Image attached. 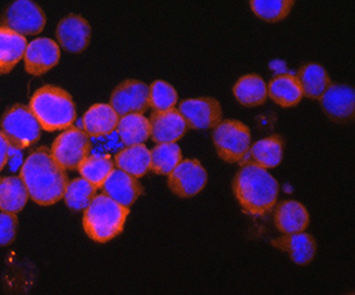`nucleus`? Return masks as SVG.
Instances as JSON below:
<instances>
[{
  "mask_svg": "<svg viewBox=\"0 0 355 295\" xmlns=\"http://www.w3.org/2000/svg\"><path fill=\"white\" fill-rule=\"evenodd\" d=\"M1 132L10 145L25 150L34 146L40 139L42 127L30 107L15 105L1 116Z\"/></svg>",
  "mask_w": 355,
  "mask_h": 295,
  "instance_id": "nucleus-6",
  "label": "nucleus"
},
{
  "mask_svg": "<svg viewBox=\"0 0 355 295\" xmlns=\"http://www.w3.org/2000/svg\"><path fill=\"white\" fill-rule=\"evenodd\" d=\"M28 40L25 35L4 25L0 26V74H8L24 58Z\"/></svg>",
  "mask_w": 355,
  "mask_h": 295,
  "instance_id": "nucleus-18",
  "label": "nucleus"
},
{
  "mask_svg": "<svg viewBox=\"0 0 355 295\" xmlns=\"http://www.w3.org/2000/svg\"><path fill=\"white\" fill-rule=\"evenodd\" d=\"M284 141L281 136L274 134L268 138L256 142L250 148V154L257 166L265 169L279 166L283 159Z\"/></svg>",
  "mask_w": 355,
  "mask_h": 295,
  "instance_id": "nucleus-27",
  "label": "nucleus"
},
{
  "mask_svg": "<svg viewBox=\"0 0 355 295\" xmlns=\"http://www.w3.org/2000/svg\"><path fill=\"white\" fill-rule=\"evenodd\" d=\"M60 57L61 51L55 40L49 37H37L28 43L25 49V70L34 76L46 74L58 64Z\"/></svg>",
  "mask_w": 355,
  "mask_h": 295,
  "instance_id": "nucleus-12",
  "label": "nucleus"
},
{
  "mask_svg": "<svg viewBox=\"0 0 355 295\" xmlns=\"http://www.w3.org/2000/svg\"><path fill=\"white\" fill-rule=\"evenodd\" d=\"M234 96L245 107H256L268 100V85L261 76L248 74L242 76L233 88Z\"/></svg>",
  "mask_w": 355,
  "mask_h": 295,
  "instance_id": "nucleus-23",
  "label": "nucleus"
},
{
  "mask_svg": "<svg viewBox=\"0 0 355 295\" xmlns=\"http://www.w3.org/2000/svg\"><path fill=\"white\" fill-rule=\"evenodd\" d=\"M272 247L287 251L291 259L300 266L309 265L317 254V242L310 233L297 232V233H286L284 236L272 239Z\"/></svg>",
  "mask_w": 355,
  "mask_h": 295,
  "instance_id": "nucleus-17",
  "label": "nucleus"
},
{
  "mask_svg": "<svg viewBox=\"0 0 355 295\" xmlns=\"http://www.w3.org/2000/svg\"><path fill=\"white\" fill-rule=\"evenodd\" d=\"M128 215V206L116 203L107 195H97L85 209V233L96 242H107L122 233Z\"/></svg>",
  "mask_w": 355,
  "mask_h": 295,
  "instance_id": "nucleus-4",
  "label": "nucleus"
},
{
  "mask_svg": "<svg viewBox=\"0 0 355 295\" xmlns=\"http://www.w3.org/2000/svg\"><path fill=\"white\" fill-rule=\"evenodd\" d=\"M60 46L70 53H82L89 46L92 28L87 19L79 15H69L60 21L56 30Z\"/></svg>",
  "mask_w": 355,
  "mask_h": 295,
  "instance_id": "nucleus-14",
  "label": "nucleus"
},
{
  "mask_svg": "<svg viewBox=\"0 0 355 295\" xmlns=\"http://www.w3.org/2000/svg\"><path fill=\"white\" fill-rule=\"evenodd\" d=\"M151 166L150 169L159 175H168L182 160V151L176 142L158 143L150 151Z\"/></svg>",
  "mask_w": 355,
  "mask_h": 295,
  "instance_id": "nucleus-29",
  "label": "nucleus"
},
{
  "mask_svg": "<svg viewBox=\"0 0 355 295\" xmlns=\"http://www.w3.org/2000/svg\"><path fill=\"white\" fill-rule=\"evenodd\" d=\"M92 141L85 129L67 128L52 145V155L65 170H75L89 157Z\"/></svg>",
  "mask_w": 355,
  "mask_h": 295,
  "instance_id": "nucleus-7",
  "label": "nucleus"
},
{
  "mask_svg": "<svg viewBox=\"0 0 355 295\" xmlns=\"http://www.w3.org/2000/svg\"><path fill=\"white\" fill-rule=\"evenodd\" d=\"M119 119L121 116L112 105L97 103L85 112L82 125L89 137H98L116 130Z\"/></svg>",
  "mask_w": 355,
  "mask_h": 295,
  "instance_id": "nucleus-19",
  "label": "nucleus"
},
{
  "mask_svg": "<svg viewBox=\"0 0 355 295\" xmlns=\"http://www.w3.org/2000/svg\"><path fill=\"white\" fill-rule=\"evenodd\" d=\"M114 160L110 155H89L83 160L78 170L96 188H101L106 178L114 170Z\"/></svg>",
  "mask_w": 355,
  "mask_h": 295,
  "instance_id": "nucleus-28",
  "label": "nucleus"
},
{
  "mask_svg": "<svg viewBox=\"0 0 355 295\" xmlns=\"http://www.w3.org/2000/svg\"><path fill=\"white\" fill-rule=\"evenodd\" d=\"M114 163L125 173L141 178L150 170L151 154L144 143L127 146L115 154Z\"/></svg>",
  "mask_w": 355,
  "mask_h": 295,
  "instance_id": "nucleus-22",
  "label": "nucleus"
},
{
  "mask_svg": "<svg viewBox=\"0 0 355 295\" xmlns=\"http://www.w3.org/2000/svg\"><path fill=\"white\" fill-rule=\"evenodd\" d=\"M300 84L302 88V94L311 100H320L323 93L331 85V78L327 70L318 64H306L300 69Z\"/></svg>",
  "mask_w": 355,
  "mask_h": 295,
  "instance_id": "nucleus-26",
  "label": "nucleus"
},
{
  "mask_svg": "<svg viewBox=\"0 0 355 295\" xmlns=\"http://www.w3.org/2000/svg\"><path fill=\"white\" fill-rule=\"evenodd\" d=\"M19 218L16 213H0V247L12 244L16 239Z\"/></svg>",
  "mask_w": 355,
  "mask_h": 295,
  "instance_id": "nucleus-34",
  "label": "nucleus"
},
{
  "mask_svg": "<svg viewBox=\"0 0 355 295\" xmlns=\"http://www.w3.org/2000/svg\"><path fill=\"white\" fill-rule=\"evenodd\" d=\"M296 0H250L253 13L266 22H279L291 13Z\"/></svg>",
  "mask_w": 355,
  "mask_h": 295,
  "instance_id": "nucleus-31",
  "label": "nucleus"
},
{
  "mask_svg": "<svg viewBox=\"0 0 355 295\" xmlns=\"http://www.w3.org/2000/svg\"><path fill=\"white\" fill-rule=\"evenodd\" d=\"M10 142L7 137L4 136V133L0 130V172L3 170V168L7 164L8 160V152H10Z\"/></svg>",
  "mask_w": 355,
  "mask_h": 295,
  "instance_id": "nucleus-36",
  "label": "nucleus"
},
{
  "mask_svg": "<svg viewBox=\"0 0 355 295\" xmlns=\"http://www.w3.org/2000/svg\"><path fill=\"white\" fill-rule=\"evenodd\" d=\"M28 107L42 129L47 132L67 129L76 120V109L71 94L56 85L39 88L31 97Z\"/></svg>",
  "mask_w": 355,
  "mask_h": 295,
  "instance_id": "nucleus-3",
  "label": "nucleus"
},
{
  "mask_svg": "<svg viewBox=\"0 0 355 295\" xmlns=\"http://www.w3.org/2000/svg\"><path fill=\"white\" fill-rule=\"evenodd\" d=\"M207 182V170L196 159L181 160L168 175L169 190L182 199L199 194L206 187Z\"/></svg>",
  "mask_w": 355,
  "mask_h": 295,
  "instance_id": "nucleus-9",
  "label": "nucleus"
},
{
  "mask_svg": "<svg viewBox=\"0 0 355 295\" xmlns=\"http://www.w3.org/2000/svg\"><path fill=\"white\" fill-rule=\"evenodd\" d=\"M178 101L176 89L163 80H155L149 87V107L155 111L173 109Z\"/></svg>",
  "mask_w": 355,
  "mask_h": 295,
  "instance_id": "nucleus-32",
  "label": "nucleus"
},
{
  "mask_svg": "<svg viewBox=\"0 0 355 295\" xmlns=\"http://www.w3.org/2000/svg\"><path fill=\"white\" fill-rule=\"evenodd\" d=\"M28 196L39 205H53L65 195L69 177L52 155L51 148H39L28 155L19 169Z\"/></svg>",
  "mask_w": 355,
  "mask_h": 295,
  "instance_id": "nucleus-1",
  "label": "nucleus"
},
{
  "mask_svg": "<svg viewBox=\"0 0 355 295\" xmlns=\"http://www.w3.org/2000/svg\"><path fill=\"white\" fill-rule=\"evenodd\" d=\"M22 150L21 148H15V146H10V152H8V160L7 164L10 166V170L12 172H17L21 166L24 164V157H22Z\"/></svg>",
  "mask_w": 355,
  "mask_h": 295,
  "instance_id": "nucleus-35",
  "label": "nucleus"
},
{
  "mask_svg": "<svg viewBox=\"0 0 355 295\" xmlns=\"http://www.w3.org/2000/svg\"><path fill=\"white\" fill-rule=\"evenodd\" d=\"M309 213L306 208L295 200L282 202L274 211L275 227L283 233H297L306 230Z\"/></svg>",
  "mask_w": 355,
  "mask_h": 295,
  "instance_id": "nucleus-20",
  "label": "nucleus"
},
{
  "mask_svg": "<svg viewBox=\"0 0 355 295\" xmlns=\"http://www.w3.org/2000/svg\"><path fill=\"white\" fill-rule=\"evenodd\" d=\"M97 188L85 178H75L66 186L65 199L66 205L69 209L74 212H82L91 204L96 196Z\"/></svg>",
  "mask_w": 355,
  "mask_h": 295,
  "instance_id": "nucleus-30",
  "label": "nucleus"
},
{
  "mask_svg": "<svg viewBox=\"0 0 355 295\" xmlns=\"http://www.w3.org/2000/svg\"><path fill=\"white\" fill-rule=\"evenodd\" d=\"M92 150L94 155H110L112 152H118L122 150L124 143L119 137L118 132L114 130L109 134H103L98 137H92Z\"/></svg>",
  "mask_w": 355,
  "mask_h": 295,
  "instance_id": "nucleus-33",
  "label": "nucleus"
},
{
  "mask_svg": "<svg viewBox=\"0 0 355 295\" xmlns=\"http://www.w3.org/2000/svg\"><path fill=\"white\" fill-rule=\"evenodd\" d=\"M233 193L244 212L263 215L275 206L279 184L265 168L244 161L234 177Z\"/></svg>",
  "mask_w": 355,
  "mask_h": 295,
  "instance_id": "nucleus-2",
  "label": "nucleus"
},
{
  "mask_svg": "<svg viewBox=\"0 0 355 295\" xmlns=\"http://www.w3.org/2000/svg\"><path fill=\"white\" fill-rule=\"evenodd\" d=\"M149 120L151 125L150 137L155 143L178 142L187 132V121L175 107L166 111H153Z\"/></svg>",
  "mask_w": 355,
  "mask_h": 295,
  "instance_id": "nucleus-15",
  "label": "nucleus"
},
{
  "mask_svg": "<svg viewBox=\"0 0 355 295\" xmlns=\"http://www.w3.org/2000/svg\"><path fill=\"white\" fill-rule=\"evenodd\" d=\"M28 191L21 177H6L0 179V211L19 213L28 203Z\"/></svg>",
  "mask_w": 355,
  "mask_h": 295,
  "instance_id": "nucleus-24",
  "label": "nucleus"
},
{
  "mask_svg": "<svg viewBox=\"0 0 355 295\" xmlns=\"http://www.w3.org/2000/svg\"><path fill=\"white\" fill-rule=\"evenodd\" d=\"M110 105L119 116L145 114L149 109V87L140 80L128 79L114 89Z\"/></svg>",
  "mask_w": 355,
  "mask_h": 295,
  "instance_id": "nucleus-11",
  "label": "nucleus"
},
{
  "mask_svg": "<svg viewBox=\"0 0 355 295\" xmlns=\"http://www.w3.org/2000/svg\"><path fill=\"white\" fill-rule=\"evenodd\" d=\"M268 96L282 107H293L302 100V88L297 75L282 74L275 76L268 87Z\"/></svg>",
  "mask_w": 355,
  "mask_h": 295,
  "instance_id": "nucleus-21",
  "label": "nucleus"
},
{
  "mask_svg": "<svg viewBox=\"0 0 355 295\" xmlns=\"http://www.w3.org/2000/svg\"><path fill=\"white\" fill-rule=\"evenodd\" d=\"M178 111L184 116L187 128L190 129H214L223 121L221 105L212 97L185 100L180 103Z\"/></svg>",
  "mask_w": 355,
  "mask_h": 295,
  "instance_id": "nucleus-10",
  "label": "nucleus"
},
{
  "mask_svg": "<svg viewBox=\"0 0 355 295\" xmlns=\"http://www.w3.org/2000/svg\"><path fill=\"white\" fill-rule=\"evenodd\" d=\"M101 188L103 194L128 208L144 194V187L137 178L125 173L122 169H114Z\"/></svg>",
  "mask_w": 355,
  "mask_h": 295,
  "instance_id": "nucleus-16",
  "label": "nucleus"
},
{
  "mask_svg": "<svg viewBox=\"0 0 355 295\" xmlns=\"http://www.w3.org/2000/svg\"><path fill=\"white\" fill-rule=\"evenodd\" d=\"M323 111L331 120L347 123L354 119V89L344 84H331L320 97Z\"/></svg>",
  "mask_w": 355,
  "mask_h": 295,
  "instance_id": "nucleus-13",
  "label": "nucleus"
},
{
  "mask_svg": "<svg viewBox=\"0 0 355 295\" xmlns=\"http://www.w3.org/2000/svg\"><path fill=\"white\" fill-rule=\"evenodd\" d=\"M212 139L217 155L226 163L242 164L247 161L251 148V133L242 121H221L214 128Z\"/></svg>",
  "mask_w": 355,
  "mask_h": 295,
  "instance_id": "nucleus-5",
  "label": "nucleus"
},
{
  "mask_svg": "<svg viewBox=\"0 0 355 295\" xmlns=\"http://www.w3.org/2000/svg\"><path fill=\"white\" fill-rule=\"evenodd\" d=\"M116 132L124 146H133L145 143L150 138L151 125L144 114H128L119 119Z\"/></svg>",
  "mask_w": 355,
  "mask_h": 295,
  "instance_id": "nucleus-25",
  "label": "nucleus"
},
{
  "mask_svg": "<svg viewBox=\"0 0 355 295\" xmlns=\"http://www.w3.org/2000/svg\"><path fill=\"white\" fill-rule=\"evenodd\" d=\"M46 15L33 0H15L3 15V25L21 35H37L46 26Z\"/></svg>",
  "mask_w": 355,
  "mask_h": 295,
  "instance_id": "nucleus-8",
  "label": "nucleus"
}]
</instances>
